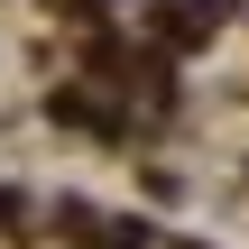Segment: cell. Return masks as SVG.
Returning a JSON list of instances; mask_svg holds the SVG:
<instances>
[{"label":"cell","mask_w":249,"mask_h":249,"mask_svg":"<svg viewBox=\"0 0 249 249\" xmlns=\"http://www.w3.org/2000/svg\"><path fill=\"white\" fill-rule=\"evenodd\" d=\"M222 9H231V0H157V28H166L176 46H194V37L222 28Z\"/></svg>","instance_id":"6da1fadb"},{"label":"cell","mask_w":249,"mask_h":249,"mask_svg":"<svg viewBox=\"0 0 249 249\" xmlns=\"http://www.w3.org/2000/svg\"><path fill=\"white\" fill-rule=\"evenodd\" d=\"M102 249H148V231H139V222H111V240Z\"/></svg>","instance_id":"7a4b0ae2"}]
</instances>
